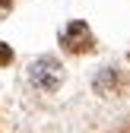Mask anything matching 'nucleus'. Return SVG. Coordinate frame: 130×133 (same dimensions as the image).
I'll return each instance as SVG.
<instances>
[{"label": "nucleus", "mask_w": 130, "mask_h": 133, "mask_svg": "<svg viewBox=\"0 0 130 133\" xmlns=\"http://www.w3.org/2000/svg\"><path fill=\"white\" fill-rule=\"evenodd\" d=\"M29 79H32V86L41 89V92H54L60 86V79H63V70H60V63L54 57H38L35 63L29 66Z\"/></svg>", "instance_id": "1"}, {"label": "nucleus", "mask_w": 130, "mask_h": 133, "mask_svg": "<svg viewBox=\"0 0 130 133\" xmlns=\"http://www.w3.org/2000/svg\"><path fill=\"white\" fill-rule=\"evenodd\" d=\"M60 44L67 48L70 54H86L89 48H92V32H89V25L86 22H70L67 29H63V35H60Z\"/></svg>", "instance_id": "2"}, {"label": "nucleus", "mask_w": 130, "mask_h": 133, "mask_svg": "<svg viewBox=\"0 0 130 133\" xmlns=\"http://www.w3.org/2000/svg\"><path fill=\"white\" fill-rule=\"evenodd\" d=\"M10 60H13V51H10L6 44H0V66H3V63H10Z\"/></svg>", "instance_id": "3"}]
</instances>
